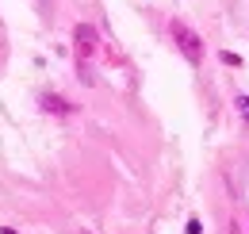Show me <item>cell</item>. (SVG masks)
Returning a JSON list of instances; mask_svg holds the SVG:
<instances>
[{"mask_svg": "<svg viewBox=\"0 0 249 234\" xmlns=\"http://www.w3.org/2000/svg\"><path fill=\"white\" fill-rule=\"evenodd\" d=\"M169 35H173V42H177V50L184 54L192 65H199L203 54H207V46H203V39L196 35V31L188 27L184 20H169Z\"/></svg>", "mask_w": 249, "mask_h": 234, "instance_id": "cell-1", "label": "cell"}, {"mask_svg": "<svg viewBox=\"0 0 249 234\" xmlns=\"http://www.w3.org/2000/svg\"><path fill=\"white\" fill-rule=\"evenodd\" d=\"M184 231H188V234H203V223H199V219H188Z\"/></svg>", "mask_w": 249, "mask_h": 234, "instance_id": "cell-5", "label": "cell"}, {"mask_svg": "<svg viewBox=\"0 0 249 234\" xmlns=\"http://www.w3.org/2000/svg\"><path fill=\"white\" fill-rule=\"evenodd\" d=\"M222 61H226V65H242V58H238V54H230V50H222Z\"/></svg>", "mask_w": 249, "mask_h": 234, "instance_id": "cell-6", "label": "cell"}, {"mask_svg": "<svg viewBox=\"0 0 249 234\" xmlns=\"http://www.w3.org/2000/svg\"><path fill=\"white\" fill-rule=\"evenodd\" d=\"M234 108H238V116H242V123L249 127V96H238V100H234Z\"/></svg>", "mask_w": 249, "mask_h": 234, "instance_id": "cell-4", "label": "cell"}, {"mask_svg": "<svg viewBox=\"0 0 249 234\" xmlns=\"http://www.w3.org/2000/svg\"><path fill=\"white\" fill-rule=\"evenodd\" d=\"M38 104H42V112H50V116H73V112H77V108H73L65 96H58V92H46Z\"/></svg>", "mask_w": 249, "mask_h": 234, "instance_id": "cell-3", "label": "cell"}, {"mask_svg": "<svg viewBox=\"0 0 249 234\" xmlns=\"http://www.w3.org/2000/svg\"><path fill=\"white\" fill-rule=\"evenodd\" d=\"M73 50H77V61H89L100 50V31L92 23H77L73 27Z\"/></svg>", "mask_w": 249, "mask_h": 234, "instance_id": "cell-2", "label": "cell"}]
</instances>
